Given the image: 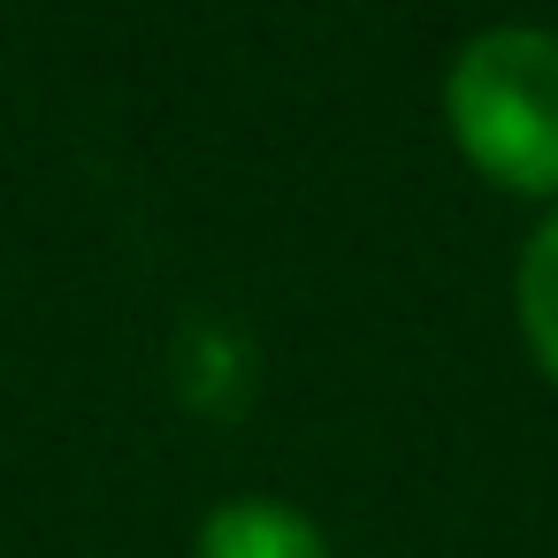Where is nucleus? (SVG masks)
<instances>
[{
	"mask_svg": "<svg viewBox=\"0 0 558 558\" xmlns=\"http://www.w3.org/2000/svg\"><path fill=\"white\" fill-rule=\"evenodd\" d=\"M520 329H527V352L543 360V375L558 383V215L520 253Z\"/></svg>",
	"mask_w": 558,
	"mask_h": 558,
	"instance_id": "3",
	"label": "nucleus"
},
{
	"mask_svg": "<svg viewBox=\"0 0 558 558\" xmlns=\"http://www.w3.org/2000/svg\"><path fill=\"white\" fill-rule=\"evenodd\" d=\"M444 123L489 184L558 199V32L497 24L466 39L444 77Z\"/></svg>",
	"mask_w": 558,
	"mask_h": 558,
	"instance_id": "1",
	"label": "nucleus"
},
{
	"mask_svg": "<svg viewBox=\"0 0 558 558\" xmlns=\"http://www.w3.org/2000/svg\"><path fill=\"white\" fill-rule=\"evenodd\" d=\"M199 558H329L322 527L276 497H230L199 527Z\"/></svg>",
	"mask_w": 558,
	"mask_h": 558,
	"instance_id": "2",
	"label": "nucleus"
}]
</instances>
